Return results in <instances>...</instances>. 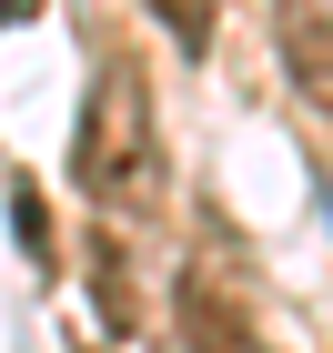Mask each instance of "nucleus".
<instances>
[{"mask_svg":"<svg viewBox=\"0 0 333 353\" xmlns=\"http://www.w3.org/2000/svg\"><path fill=\"white\" fill-rule=\"evenodd\" d=\"M81 182L101 202H141L152 192V101H141L132 61H111L81 101Z\"/></svg>","mask_w":333,"mask_h":353,"instance_id":"f257e3e1","label":"nucleus"},{"mask_svg":"<svg viewBox=\"0 0 333 353\" xmlns=\"http://www.w3.org/2000/svg\"><path fill=\"white\" fill-rule=\"evenodd\" d=\"M273 41H283V71L303 81V101L333 111V0H273Z\"/></svg>","mask_w":333,"mask_h":353,"instance_id":"f03ea898","label":"nucleus"},{"mask_svg":"<svg viewBox=\"0 0 333 353\" xmlns=\"http://www.w3.org/2000/svg\"><path fill=\"white\" fill-rule=\"evenodd\" d=\"M182 333H192V353H252V343H243V323H232L222 303H202V293L182 303Z\"/></svg>","mask_w":333,"mask_h":353,"instance_id":"7ed1b4c3","label":"nucleus"},{"mask_svg":"<svg viewBox=\"0 0 333 353\" xmlns=\"http://www.w3.org/2000/svg\"><path fill=\"white\" fill-rule=\"evenodd\" d=\"M141 10H152V21L182 41V51H212V21H222L212 0H141Z\"/></svg>","mask_w":333,"mask_h":353,"instance_id":"20e7f679","label":"nucleus"},{"mask_svg":"<svg viewBox=\"0 0 333 353\" xmlns=\"http://www.w3.org/2000/svg\"><path fill=\"white\" fill-rule=\"evenodd\" d=\"M10 222H21V252H30V263H51V212H41V192H30V172L10 182Z\"/></svg>","mask_w":333,"mask_h":353,"instance_id":"39448f33","label":"nucleus"},{"mask_svg":"<svg viewBox=\"0 0 333 353\" xmlns=\"http://www.w3.org/2000/svg\"><path fill=\"white\" fill-rule=\"evenodd\" d=\"M30 10H41V0H10V21H30Z\"/></svg>","mask_w":333,"mask_h":353,"instance_id":"423d86ee","label":"nucleus"}]
</instances>
